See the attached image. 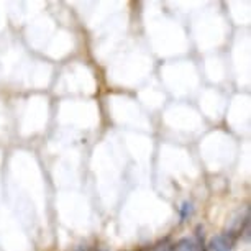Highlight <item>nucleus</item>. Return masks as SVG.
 Here are the masks:
<instances>
[{"instance_id":"nucleus-1","label":"nucleus","mask_w":251,"mask_h":251,"mask_svg":"<svg viewBox=\"0 0 251 251\" xmlns=\"http://www.w3.org/2000/svg\"><path fill=\"white\" fill-rule=\"evenodd\" d=\"M238 240V233L235 231H225L217 236H212L203 246V251H231Z\"/></svg>"},{"instance_id":"nucleus-2","label":"nucleus","mask_w":251,"mask_h":251,"mask_svg":"<svg viewBox=\"0 0 251 251\" xmlns=\"http://www.w3.org/2000/svg\"><path fill=\"white\" fill-rule=\"evenodd\" d=\"M173 251H201V246L196 241V238H181L176 245H173Z\"/></svg>"},{"instance_id":"nucleus-3","label":"nucleus","mask_w":251,"mask_h":251,"mask_svg":"<svg viewBox=\"0 0 251 251\" xmlns=\"http://www.w3.org/2000/svg\"><path fill=\"white\" fill-rule=\"evenodd\" d=\"M141 251H173V245L169 243L168 240H164V241H161V243H158V245L151 246V248H145Z\"/></svg>"},{"instance_id":"nucleus-4","label":"nucleus","mask_w":251,"mask_h":251,"mask_svg":"<svg viewBox=\"0 0 251 251\" xmlns=\"http://www.w3.org/2000/svg\"><path fill=\"white\" fill-rule=\"evenodd\" d=\"M191 212H192V205H191V203H184V205L181 207V217H182V219H186V217L189 215V214H191Z\"/></svg>"}]
</instances>
